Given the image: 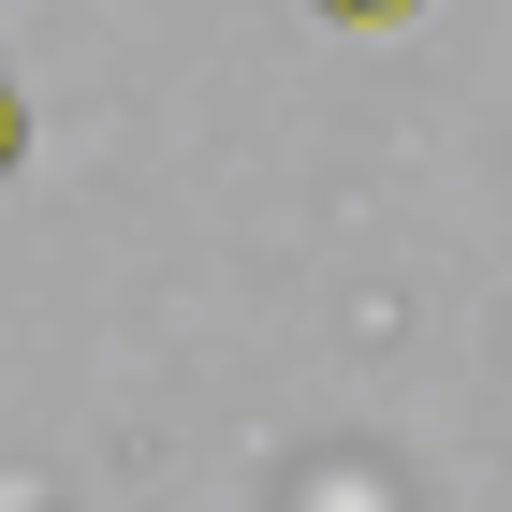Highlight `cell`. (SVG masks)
<instances>
[{"mask_svg": "<svg viewBox=\"0 0 512 512\" xmlns=\"http://www.w3.org/2000/svg\"><path fill=\"white\" fill-rule=\"evenodd\" d=\"M322 15H366V30H395V15H425V0H322Z\"/></svg>", "mask_w": 512, "mask_h": 512, "instance_id": "obj_1", "label": "cell"}, {"mask_svg": "<svg viewBox=\"0 0 512 512\" xmlns=\"http://www.w3.org/2000/svg\"><path fill=\"white\" fill-rule=\"evenodd\" d=\"M15 147H30V118H15V74H0V176H15Z\"/></svg>", "mask_w": 512, "mask_h": 512, "instance_id": "obj_2", "label": "cell"}]
</instances>
